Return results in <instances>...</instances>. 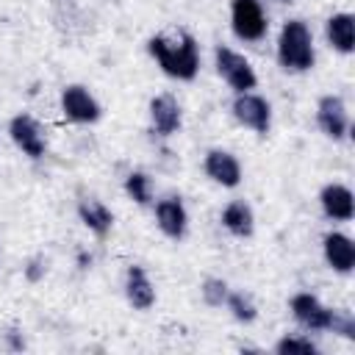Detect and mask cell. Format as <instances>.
I'll list each match as a JSON object with an SVG mask.
<instances>
[{
  "mask_svg": "<svg viewBox=\"0 0 355 355\" xmlns=\"http://www.w3.org/2000/svg\"><path fill=\"white\" fill-rule=\"evenodd\" d=\"M147 50L158 61L164 75L175 80H194L200 69V44L189 31H178L175 36L158 33L147 42Z\"/></svg>",
  "mask_w": 355,
  "mask_h": 355,
  "instance_id": "obj_1",
  "label": "cell"
},
{
  "mask_svg": "<svg viewBox=\"0 0 355 355\" xmlns=\"http://www.w3.org/2000/svg\"><path fill=\"white\" fill-rule=\"evenodd\" d=\"M277 61L286 72H308L316 61L313 33L302 19H288L277 39Z\"/></svg>",
  "mask_w": 355,
  "mask_h": 355,
  "instance_id": "obj_2",
  "label": "cell"
},
{
  "mask_svg": "<svg viewBox=\"0 0 355 355\" xmlns=\"http://www.w3.org/2000/svg\"><path fill=\"white\" fill-rule=\"evenodd\" d=\"M214 58H216V72L222 75V80H225L230 89H236V94L255 89V83H258L255 69H252V64H250L241 53H236V50L219 44L216 53H214Z\"/></svg>",
  "mask_w": 355,
  "mask_h": 355,
  "instance_id": "obj_3",
  "label": "cell"
},
{
  "mask_svg": "<svg viewBox=\"0 0 355 355\" xmlns=\"http://www.w3.org/2000/svg\"><path fill=\"white\" fill-rule=\"evenodd\" d=\"M230 28L244 42H258L266 36V17L258 0H230Z\"/></svg>",
  "mask_w": 355,
  "mask_h": 355,
  "instance_id": "obj_4",
  "label": "cell"
},
{
  "mask_svg": "<svg viewBox=\"0 0 355 355\" xmlns=\"http://www.w3.org/2000/svg\"><path fill=\"white\" fill-rule=\"evenodd\" d=\"M233 116L255 130L258 136H266L269 128H272V105L261 97V94H252V92H239L236 100H233Z\"/></svg>",
  "mask_w": 355,
  "mask_h": 355,
  "instance_id": "obj_5",
  "label": "cell"
},
{
  "mask_svg": "<svg viewBox=\"0 0 355 355\" xmlns=\"http://www.w3.org/2000/svg\"><path fill=\"white\" fill-rule=\"evenodd\" d=\"M288 308H291V316H294L305 330H330V327H333L336 311L327 308V305H322V300H319L316 294H311V291L294 294L291 302H288Z\"/></svg>",
  "mask_w": 355,
  "mask_h": 355,
  "instance_id": "obj_6",
  "label": "cell"
},
{
  "mask_svg": "<svg viewBox=\"0 0 355 355\" xmlns=\"http://www.w3.org/2000/svg\"><path fill=\"white\" fill-rule=\"evenodd\" d=\"M8 136H11V141H14L28 158H42V155L47 153L44 130H42V125H39L31 114H17V116H11V122H8Z\"/></svg>",
  "mask_w": 355,
  "mask_h": 355,
  "instance_id": "obj_7",
  "label": "cell"
},
{
  "mask_svg": "<svg viewBox=\"0 0 355 355\" xmlns=\"http://www.w3.org/2000/svg\"><path fill=\"white\" fill-rule=\"evenodd\" d=\"M61 111H64L67 119L80 122V125H92V122L100 119V103L80 83H72L61 92Z\"/></svg>",
  "mask_w": 355,
  "mask_h": 355,
  "instance_id": "obj_8",
  "label": "cell"
},
{
  "mask_svg": "<svg viewBox=\"0 0 355 355\" xmlns=\"http://www.w3.org/2000/svg\"><path fill=\"white\" fill-rule=\"evenodd\" d=\"M316 125L333 141H338V139L347 136V130H349V114H347V105H344V100L338 94H324L316 103Z\"/></svg>",
  "mask_w": 355,
  "mask_h": 355,
  "instance_id": "obj_9",
  "label": "cell"
},
{
  "mask_svg": "<svg viewBox=\"0 0 355 355\" xmlns=\"http://www.w3.org/2000/svg\"><path fill=\"white\" fill-rule=\"evenodd\" d=\"M202 169L214 183H219L225 189H236L241 183V164L227 150H208L205 161H202Z\"/></svg>",
  "mask_w": 355,
  "mask_h": 355,
  "instance_id": "obj_10",
  "label": "cell"
},
{
  "mask_svg": "<svg viewBox=\"0 0 355 355\" xmlns=\"http://www.w3.org/2000/svg\"><path fill=\"white\" fill-rule=\"evenodd\" d=\"M155 222H158V227H161V233L166 239L180 241L186 236V227H189V214H186L180 197H164V200H158V205H155Z\"/></svg>",
  "mask_w": 355,
  "mask_h": 355,
  "instance_id": "obj_11",
  "label": "cell"
},
{
  "mask_svg": "<svg viewBox=\"0 0 355 355\" xmlns=\"http://www.w3.org/2000/svg\"><path fill=\"white\" fill-rule=\"evenodd\" d=\"M319 202H322V211L327 219L349 222L355 216V197L344 183H327L319 191Z\"/></svg>",
  "mask_w": 355,
  "mask_h": 355,
  "instance_id": "obj_12",
  "label": "cell"
},
{
  "mask_svg": "<svg viewBox=\"0 0 355 355\" xmlns=\"http://www.w3.org/2000/svg\"><path fill=\"white\" fill-rule=\"evenodd\" d=\"M322 250H324V261L333 272L338 275H349L355 266V244L349 236L344 233H327L322 239Z\"/></svg>",
  "mask_w": 355,
  "mask_h": 355,
  "instance_id": "obj_13",
  "label": "cell"
},
{
  "mask_svg": "<svg viewBox=\"0 0 355 355\" xmlns=\"http://www.w3.org/2000/svg\"><path fill=\"white\" fill-rule=\"evenodd\" d=\"M150 119H153V130L158 136H172L180 130V105L172 94H158L150 100Z\"/></svg>",
  "mask_w": 355,
  "mask_h": 355,
  "instance_id": "obj_14",
  "label": "cell"
},
{
  "mask_svg": "<svg viewBox=\"0 0 355 355\" xmlns=\"http://www.w3.org/2000/svg\"><path fill=\"white\" fill-rule=\"evenodd\" d=\"M125 297L136 311H147L155 302V288L147 277V272L141 266H128L125 275Z\"/></svg>",
  "mask_w": 355,
  "mask_h": 355,
  "instance_id": "obj_15",
  "label": "cell"
},
{
  "mask_svg": "<svg viewBox=\"0 0 355 355\" xmlns=\"http://www.w3.org/2000/svg\"><path fill=\"white\" fill-rule=\"evenodd\" d=\"M324 33H327V42H330L333 50H338L344 55H349L355 50V17L352 14H347V11L333 14L327 19Z\"/></svg>",
  "mask_w": 355,
  "mask_h": 355,
  "instance_id": "obj_16",
  "label": "cell"
},
{
  "mask_svg": "<svg viewBox=\"0 0 355 355\" xmlns=\"http://www.w3.org/2000/svg\"><path fill=\"white\" fill-rule=\"evenodd\" d=\"M222 225L227 233L239 236V239H250L252 230H255V216H252V208L244 202V200H230L222 211Z\"/></svg>",
  "mask_w": 355,
  "mask_h": 355,
  "instance_id": "obj_17",
  "label": "cell"
},
{
  "mask_svg": "<svg viewBox=\"0 0 355 355\" xmlns=\"http://www.w3.org/2000/svg\"><path fill=\"white\" fill-rule=\"evenodd\" d=\"M78 216H80V222H83L94 236H100V239H103V236L111 230V225H114L111 208L103 205L100 200H80V202H78Z\"/></svg>",
  "mask_w": 355,
  "mask_h": 355,
  "instance_id": "obj_18",
  "label": "cell"
},
{
  "mask_svg": "<svg viewBox=\"0 0 355 355\" xmlns=\"http://www.w3.org/2000/svg\"><path fill=\"white\" fill-rule=\"evenodd\" d=\"M225 305H227V311L233 313V319H236V322L250 324V322H255V316H258V308H255L252 297H250V294H244V291H227Z\"/></svg>",
  "mask_w": 355,
  "mask_h": 355,
  "instance_id": "obj_19",
  "label": "cell"
},
{
  "mask_svg": "<svg viewBox=\"0 0 355 355\" xmlns=\"http://www.w3.org/2000/svg\"><path fill=\"white\" fill-rule=\"evenodd\" d=\"M125 194H128L133 202L147 205V202L153 200V183H150V175H144V172H130V175L125 178Z\"/></svg>",
  "mask_w": 355,
  "mask_h": 355,
  "instance_id": "obj_20",
  "label": "cell"
},
{
  "mask_svg": "<svg viewBox=\"0 0 355 355\" xmlns=\"http://www.w3.org/2000/svg\"><path fill=\"white\" fill-rule=\"evenodd\" d=\"M275 352L277 355H316L319 347L311 338H305V336H283L275 344Z\"/></svg>",
  "mask_w": 355,
  "mask_h": 355,
  "instance_id": "obj_21",
  "label": "cell"
},
{
  "mask_svg": "<svg viewBox=\"0 0 355 355\" xmlns=\"http://www.w3.org/2000/svg\"><path fill=\"white\" fill-rule=\"evenodd\" d=\"M227 291L230 288H227V283L222 277H205L202 286H200V294H202L205 305H211V308H222L225 300H227Z\"/></svg>",
  "mask_w": 355,
  "mask_h": 355,
  "instance_id": "obj_22",
  "label": "cell"
},
{
  "mask_svg": "<svg viewBox=\"0 0 355 355\" xmlns=\"http://www.w3.org/2000/svg\"><path fill=\"white\" fill-rule=\"evenodd\" d=\"M333 333H338V336H344V338H355V319H352V313H347V311H336V316H333V327H330Z\"/></svg>",
  "mask_w": 355,
  "mask_h": 355,
  "instance_id": "obj_23",
  "label": "cell"
},
{
  "mask_svg": "<svg viewBox=\"0 0 355 355\" xmlns=\"http://www.w3.org/2000/svg\"><path fill=\"white\" fill-rule=\"evenodd\" d=\"M44 272H47L44 258H31V261H28V266H25V277H28L31 283H39V280L44 277Z\"/></svg>",
  "mask_w": 355,
  "mask_h": 355,
  "instance_id": "obj_24",
  "label": "cell"
},
{
  "mask_svg": "<svg viewBox=\"0 0 355 355\" xmlns=\"http://www.w3.org/2000/svg\"><path fill=\"white\" fill-rule=\"evenodd\" d=\"M6 341H8V347H11V349H22V347H25V341L19 338V333H17V330H8V333H6Z\"/></svg>",
  "mask_w": 355,
  "mask_h": 355,
  "instance_id": "obj_25",
  "label": "cell"
},
{
  "mask_svg": "<svg viewBox=\"0 0 355 355\" xmlns=\"http://www.w3.org/2000/svg\"><path fill=\"white\" fill-rule=\"evenodd\" d=\"M277 3H288V0H277Z\"/></svg>",
  "mask_w": 355,
  "mask_h": 355,
  "instance_id": "obj_26",
  "label": "cell"
}]
</instances>
